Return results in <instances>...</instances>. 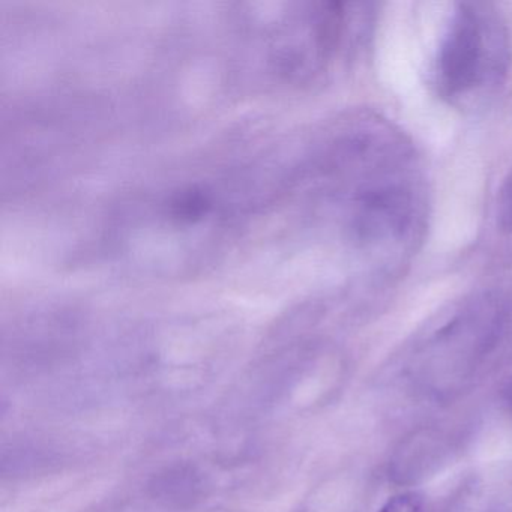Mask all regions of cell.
<instances>
[{
    "instance_id": "6da1fadb",
    "label": "cell",
    "mask_w": 512,
    "mask_h": 512,
    "mask_svg": "<svg viewBox=\"0 0 512 512\" xmlns=\"http://www.w3.org/2000/svg\"><path fill=\"white\" fill-rule=\"evenodd\" d=\"M511 65L505 20L487 2H458L437 40L431 85L449 106L472 109L502 86Z\"/></svg>"
},
{
    "instance_id": "7a4b0ae2",
    "label": "cell",
    "mask_w": 512,
    "mask_h": 512,
    "mask_svg": "<svg viewBox=\"0 0 512 512\" xmlns=\"http://www.w3.org/2000/svg\"><path fill=\"white\" fill-rule=\"evenodd\" d=\"M497 218L505 232L512 233V169L503 181L497 199Z\"/></svg>"
},
{
    "instance_id": "3957f363",
    "label": "cell",
    "mask_w": 512,
    "mask_h": 512,
    "mask_svg": "<svg viewBox=\"0 0 512 512\" xmlns=\"http://www.w3.org/2000/svg\"><path fill=\"white\" fill-rule=\"evenodd\" d=\"M419 509L421 503L418 497L413 494H401L389 500L380 512H419Z\"/></svg>"
}]
</instances>
